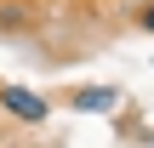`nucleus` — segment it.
<instances>
[{
  "mask_svg": "<svg viewBox=\"0 0 154 148\" xmlns=\"http://www.w3.org/2000/svg\"><path fill=\"white\" fill-rule=\"evenodd\" d=\"M0 108H6L11 120H23V125L51 120V103H46L40 91H29V86H0Z\"/></svg>",
  "mask_w": 154,
  "mask_h": 148,
  "instance_id": "obj_1",
  "label": "nucleus"
},
{
  "mask_svg": "<svg viewBox=\"0 0 154 148\" xmlns=\"http://www.w3.org/2000/svg\"><path fill=\"white\" fill-rule=\"evenodd\" d=\"M69 108H80V114H114L120 108V91L114 86H74L69 91Z\"/></svg>",
  "mask_w": 154,
  "mask_h": 148,
  "instance_id": "obj_2",
  "label": "nucleus"
},
{
  "mask_svg": "<svg viewBox=\"0 0 154 148\" xmlns=\"http://www.w3.org/2000/svg\"><path fill=\"white\" fill-rule=\"evenodd\" d=\"M137 29H143V34H154V0L143 6V11H137Z\"/></svg>",
  "mask_w": 154,
  "mask_h": 148,
  "instance_id": "obj_3",
  "label": "nucleus"
}]
</instances>
